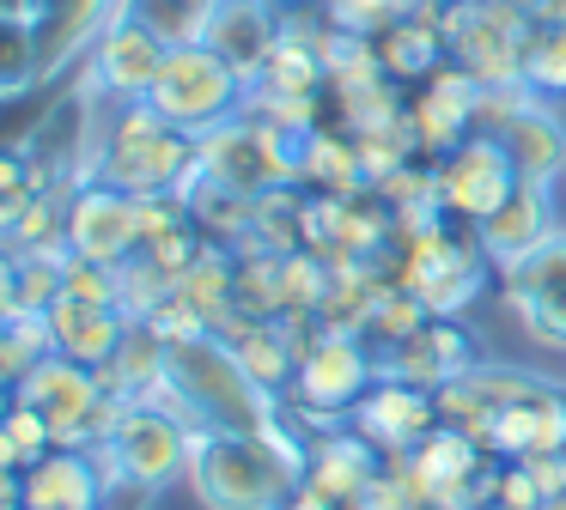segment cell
Masks as SVG:
<instances>
[{"instance_id": "24", "label": "cell", "mask_w": 566, "mask_h": 510, "mask_svg": "<svg viewBox=\"0 0 566 510\" xmlns=\"http://www.w3.org/2000/svg\"><path fill=\"white\" fill-rule=\"evenodd\" d=\"M371 480H378V474H371L366 444H359V437H329V444L311 449L305 480H298V486H311V492L335 498V504H359Z\"/></svg>"}, {"instance_id": "3", "label": "cell", "mask_w": 566, "mask_h": 510, "mask_svg": "<svg viewBox=\"0 0 566 510\" xmlns=\"http://www.w3.org/2000/svg\"><path fill=\"white\" fill-rule=\"evenodd\" d=\"M147 104L159 109L171 128H184L189 140H201V134H213L220 121L244 116L250 85L238 79V67L226 55H213L208 43H177V49H165V67H159V79H153Z\"/></svg>"}, {"instance_id": "23", "label": "cell", "mask_w": 566, "mask_h": 510, "mask_svg": "<svg viewBox=\"0 0 566 510\" xmlns=\"http://www.w3.org/2000/svg\"><path fill=\"white\" fill-rule=\"evenodd\" d=\"M439 55H451V49H444L439 12H427V7L402 12V19L378 36V61H384L390 79H432V73H439Z\"/></svg>"}, {"instance_id": "25", "label": "cell", "mask_w": 566, "mask_h": 510, "mask_svg": "<svg viewBox=\"0 0 566 510\" xmlns=\"http://www.w3.org/2000/svg\"><path fill=\"white\" fill-rule=\"evenodd\" d=\"M298 177L323 182L329 194H359V189H366L359 146L354 140H335V134H317V128L298 134Z\"/></svg>"}, {"instance_id": "21", "label": "cell", "mask_w": 566, "mask_h": 510, "mask_svg": "<svg viewBox=\"0 0 566 510\" xmlns=\"http://www.w3.org/2000/svg\"><path fill=\"white\" fill-rule=\"evenodd\" d=\"M475 237H481V255H488L500 274H512V267L548 237V189H542V182H517L512 201L475 225Z\"/></svg>"}, {"instance_id": "16", "label": "cell", "mask_w": 566, "mask_h": 510, "mask_svg": "<svg viewBox=\"0 0 566 510\" xmlns=\"http://www.w3.org/2000/svg\"><path fill=\"white\" fill-rule=\"evenodd\" d=\"M432 419H439V395H427V389L415 383H396V376H384L378 389H366L354 407V425L366 444H384V449H408L420 444V437L432 432Z\"/></svg>"}, {"instance_id": "12", "label": "cell", "mask_w": 566, "mask_h": 510, "mask_svg": "<svg viewBox=\"0 0 566 510\" xmlns=\"http://www.w3.org/2000/svg\"><path fill=\"white\" fill-rule=\"evenodd\" d=\"M298 401L311 413H342V407H359L371 383V359L347 328H329V334L305 340L298 347Z\"/></svg>"}, {"instance_id": "30", "label": "cell", "mask_w": 566, "mask_h": 510, "mask_svg": "<svg viewBox=\"0 0 566 510\" xmlns=\"http://www.w3.org/2000/svg\"><path fill=\"white\" fill-rule=\"evenodd\" d=\"M25 206H31V177H25V158H0V231H13Z\"/></svg>"}, {"instance_id": "2", "label": "cell", "mask_w": 566, "mask_h": 510, "mask_svg": "<svg viewBox=\"0 0 566 510\" xmlns=\"http://www.w3.org/2000/svg\"><path fill=\"white\" fill-rule=\"evenodd\" d=\"M305 449L298 437L269 444L244 432H201L189 437V486L208 510H281L293 486L305 480Z\"/></svg>"}, {"instance_id": "34", "label": "cell", "mask_w": 566, "mask_h": 510, "mask_svg": "<svg viewBox=\"0 0 566 510\" xmlns=\"http://www.w3.org/2000/svg\"><path fill=\"white\" fill-rule=\"evenodd\" d=\"M13 401H19V395H13V383L0 376V425H7V413H13Z\"/></svg>"}, {"instance_id": "4", "label": "cell", "mask_w": 566, "mask_h": 510, "mask_svg": "<svg viewBox=\"0 0 566 510\" xmlns=\"http://www.w3.org/2000/svg\"><path fill=\"white\" fill-rule=\"evenodd\" d=\"M189 170H196V140L171 128L153 104H128L98 158V182L123 194H171Z\"/></svg>"}, {"instance_id": "7", "label": "cell", "mask_w": 566, "mask_h": 510, "mask_svg": "<svg viewBox=\"0 0 566 510\" xmlns=\"http://www.w3.org/2000/svg\"><path fill=\"white\" fill-rule=\"evenodd\" d=\"M512 189H517V170H512V158H505V146L493 140V134H469L463 146H451V152L432 164V201H439V213H457V219H469V225L500 213V206L512 201Z\"/></svg>"}, {"instance_id": "27", "label": "cell", "mask_w": 566, "mask_h": 510, "mask_svg": "<svg viewBox=\"0 0 566 510\" xmlns=\"http://www.w3.org/2000/svg\"><path fill=\"white\" fill-rule=\"evenodd\" d=\"M238 359L244 371L256 376L262 389H281L286 371H298V347H286V328L281 322H238Z\"/></svg>"}, {"instance_id": "5", "label": "cell", "mask_w": 566, "mask_h": 510, "mask_svg": "<svg viewBox=\"0 0 566 510\" xmlns=\"http://www.w3.org/2000/svg\"><path fill=\"white\" fill-rule=\"evenodd\" d=\"M439 24L444 49L475 85H524V49L536 19L517 0H451Z\"/></svg>"}, {"instance_id": "19", "label": "cell", "mask_w": 566, "mask_h": 510, "mask_svg": "<svg viewBox=\"0 0 566 510\" xmlns=\"http://www.w3.org/2000/svg\"><path fill=\"white\" fill-rule=\"evenodd\" d=\"M463 371H475V352H469V334L451 322H420L408 340H396L390 364H384V376L415 389H444Z\"/></svg>"}, {"instance_id": "29", "label": "cell", "mask_w": 566, "mask_h": 510, "mask_svg": "<svg viewBox=\"0 0 566 510\" xmlns=\"http://www.w3.org/2000/svg\"><path fill=\"white\" fill-rule=\"evenodd\" d=\"M31 31L19 12H0V92H19V85L31 79Z\"/></svg>"}, {"instance_id": "33", "label": "cell", "mask_w": 566, "mask_h": 510, "mask_svg": "<svg viewBox=\"0 0 566 510\" xmlns=\"http://www.w3.org/2000/svg\"><path fill=\"white\" fill-rule=\"evenodd\" d=\"M281 510H342L335 498H323V492H311V486H293V498H286Z\"/></svg>"}, {"instance_id": "20", "label": "cell", "mask_w": 566, "mask_h": 510, "mask_svg": "<svg viewBox=\"0 0 566 510\" xmlns=\"http://www.w3.org/2000/svg\"><path fill=\"white\" fill-rule=\"evenodd\" d=\"M25 510H104V474L92 449H62L38 456L25 468Z\"/></svg>"}, {"instance_id": "36", "label": "cell", "mask_w": 566, "mask_h": 510, "mask_svg": "<svg viewBox=\"0 0 566 510\" xmlns=\"http://www.w3.org/2000/svg\"><path fill=\"white\" fill-rule=\"evenodd\" d=\"M0 510H25V498H13V504H0Z\"/></svg>"}, {"instance_id": "11", "label": "cell", "mask_w": 566, "mask_h": 510, "mask_svg": "<svg viewBox=\"0 0 566 510\" xmlns=\"http://www.w3.org/2000/svg\"><path fill=\"white\" fill-rule=\"evenodd\" d=\"M512 310L542 347H566V231H548L524 262L505 274Z\"/></svg>"}, {"instance_id": "17", "label": "cell", "mask_w": 566, "mask_h": 510, "mask_svg": "<svg viewBox=\"0 0 566 510\" xmlns=\"http://www.w3.org/2000/svg\"><path fill=\"white\" fill-rule=\"evenodd\" d=\"M201 43L232 61L244 85H256L262 67H269V55H274V43H281V24H274L269 0H220Z\"/></svg>"}, {"instance_id": "1", "label": "cell", "mask_w": 566, "mask_h": 510, "mask_svg": "<svg viewBox=\"0 0 566 510\" xmlns=\"http://www.w3.org/2000/svg\"><path fill=\"white\" fill-rule=\"evenodd\" d=\"M165 376H171V389H177L184 419L201 425V432H244V437H269V444H286V437H293L281 425V413H274L269 389L244 371L238 347H226V334L171 340Z\"/></svg>"}, {"instance_id": "14", "label": "cell", "mask_w": 566, "mask_h": 510, "mask_svg": "<svg viewBox=\"0 0 566 510\" xmlns=\"http://www.w3.org/2000/svg\"><path fill=\"white\" fill-rule=\"evenodd\" d=\"M481 134H493V140L505 146L517 182H542V189H548V182L566 170V128L536 92H530L517 109H505V116L493 121V128H481Z\"/></svg>"}, {"instance_id": "22", "label": "cell", "mask_w": 566, "mask_h": 510, "mask_svg": "<svg viewBox=\"0 0 566 510\" xmlns=\"http://www.w3.org/2000/svg\"><path fill=\"white\" fill-rule=\"evenodd\" d=\"M488 449H500V456H512V461L566 449V395L542 389V395H530V401H512V407L493 419Z\"/></svg>"}, {"instance_id": "32", "label": "cell", "mask_w": 566, "mask_h": 510, "mask_svg": "<svg viewBox=\"0 0 566 510\" xmlns=\"http://www.w3.org/2000/svg\"><path fill=\"white\" fill-rule=\"evenodd\" d=\"M536 24H566V0H517Z\"/></svg>"}, {"instance_id": "8", "label": "cell", "mask_w": 566, "mask_h": 510, "mask_svg": "<svg viewBox=\"0 0 566 510\" xmlns=\"http://www.w3.org/2000/svg\"><path fill=\"white\" fill-rule=\"evenodd\" d=\"M481 249H463V243L444 237L439 213L408 225V267H402V286L415 291L427 310H463L481 286Z\"/></svg>"}, {"instance_id": "9", "label": "cell", "mask_w": 566, "mask_h": 510, "mask_svg": "<svg viewBox=\"0 0 566 510\" xmlns=\"http://www.w3.org/2000/svg\"><path fill=\"white\" fill-rule=\"evenodd\" d=\"M67 255L98 267H123L140 255V201L111 182H86L67 201Z\"/></svg>"}, {"instance_id": "13", "label": "cell", "mask_w": 566, "mask_h": 510, "mask_svg": "<svg viewBox=\"0 0 566 510\" xmlns=\"http://www.w3.org/2000/svg\"><path fill=\"white\" fill-rule=\"evenodd\" d=\"M159 67H165L159 36L140 19H128V12H111V24H104V36H98V55H92V73H98L104 92L123 97V104H147Z\"/></svg>"}, {"instance_id": "26", "label": "cell", "mask_w": 566, "mask_h": 510, "mask_svg": "<svg viewBox=\"0 0 566 510\" xmlns=\"http://www.w3.org/2000/svg\"><path fill=\"white\" fill-rule=\"evenodd\" d=\"M213 7H220V0H123L116 12L140 19L165 49H177V43H201V36H208Z\"/></svg>"}, {"instance_id": "10", "label": "cell", "mask_w": 566, "mask_h": 510, "mask_svg": "<svg viewBox=\"0 0 566 510\" xmlns=\"http://www.w3.org/2000/svg\"><path fill=\"white\" fill-rule=\"evenodd\" d=\"M189 437L196 425L184 413H165V407H128L123 425H116L111 449H116V468H123L128 486H165L171 474L189 468Z\"/></svg>"}, {"instance_id": "18", "label": "cell", "mask_w": 566, "mask_h": 510, "mask_svg": "<svg viewBox=\"0 0 566 510\" xmlns=\"http://www.w3.org/2000/svg\"><path fill=\"white\" fill-rule=\"evenodd\" d=\"M50 340L62 359L86 364V371H104L116 359V347L128 340V316L116 304H80V298H55L50 310Z\"/></svg>"}, {"instance_id": "28", "label": "cell", "mask_w": 566, "mask_h": 510, "mask_svg": "<svg viewBox=\"0 0 566 510\" xmlns=\"http://www.w3.org/2000/svg\"><path fill=\"white\" fill-rule=\"evenodd\" d=\"M524 85L536 97H560L566 92V24H536L524 49Z\"/></svg>"}, {"instance_id": "31", "label": "cell", "mask_w": 566, "mask_h": 510, "mask_svg": "<svg viewBox=\"0 0 566 510\" xmlns=\"http://www.w3.org/2000/svg\"><path fill=\"white\" fill-rule=\"evenodd\" d=\"M13 316H19V255L0 262V322H13Z\"/></svg>"}, {"instance_id": "15", "label": "cell", "mask_w": 566, "mask_h": 510, "mask_svg": "<svg viewBox=\"0 0 566 510\" xmlns=\"http://www.w3.org/2000/svg\"><path fill=\"white\" fill-rule=\"evenodd\" d=\"M475 104H481V85L469 79L463 67H439L427 79V92L408 104V121H415V140L420 152H451L475 134Z\"/></svg>"}, {"instance_id": "35", "label": "cell", "mask_w": 566, "mask_h": 510, "mask_svg": "<svg viewBox=\"0 0 566 510\" xmlns=\"http://www.w3.org/2000/svg\"><path fill=\"white\" fill-rule=\"evenodd\" d=\"M542 510H566V498H548V504H542Z\"/></svg>"}, {"instance_id": "6", "label": "cell", "mask_w": 566, "mask_h": 510, "mask_svg": "<svg viewBox=\"0 0 566 510\" xmlns=\"http://www.w3.org/2000/svg\"><path fill=\"white\" fill-rule=\"evenodd\" d=\"M196 164L208 170V177H220V182H232V189H244V194H274L281 182H293L298 177V134H286V128H274L269 116H232V121H220L213 134H201L196 140Z\"/></svg>"}]
</instances>
